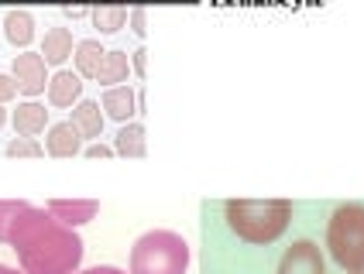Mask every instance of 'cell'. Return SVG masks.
Wrapping results in <instances>:
<instances>
[{
	"label": "cell",
	"mask_w": 364,
	"mask_h": 274,
	"mask_svg": "<svg viewBox=\"0 0 364 274\" xmlns=\"http://www.w3.org/2000/svg\"><path fill=\"white\" fill-rule=\"evenodd\" d=\"M18 79L7 76V72H0V103H11V99L18 97Z\"/></svg>",
	"instance_id": "cell-21"
},
{
	"label": "cell",
	"mask_w": 364,
	"mask_h": 274,
	"mask_svg": "<svg viewBox=\"0 0 364 274\" xmlns=\"http://www.w3.org/2000/svg\"><path fill=\"white\" fill-rule=\"evenodd\" d=\"M144 127L141 124H121V131H117V137H114V151L124 158H144L148 155V141H144Z\"/></svg>",
	"instance_id": "cell-16"
},
{
	"label": "cell",
	"mask_w": 364,
	"mask_h": 274,
	"mask_svg": "<svg viewBox=\"0 0 364 274\" xmlns=\"http://www.w3.org/2000/svg\"><path fill=\"white\" fill-rule=\"evenodd\" d=\"M90 18H93V24L100 28V35H117L124 24H127V7L124 4H97L93 11H90Z\"/></svg>",
	"instance_id": "cell-18"
},
{
	"label": "cell",
	"mask_w": 364,
	"mask_h": 274,
	"mask_svg": "<svg viewBox=\"0 0 364 274\" xmlns=\"http://www.w3.org/2000/svg\"><path fill=\"white\" fill-rule=\"evenodd\" d=\"M11 76L18 79V89L24 97H38L48 89V62L41 59V52H21L14 55V65H11Z\"/></svg>",
	"instance_id": "cell-5"
},
{
	"label": "cell",
	"mask_w": 364,
	"mask_h": 274,
	"mask_svg": "<svg viewBox=\"0 0 364 274\" xmlns=\"http://www.w3.org/2000/svg\"><path fill=\"white\" fill-rule=\"evenodd\" d=\"M127 76H131V59H127V52H107L100 72H97V82L110 89V86L127 82Z\"/></svg>",
	"instance_id": "cell-17"
},
{
	"label": "cell",
	"mask_w": 364,
	"mask_h": 274,
	"mask_svg": "<svg viewBox=\"0 0 364 274\" xmlns=\"http://www.w3.org/2000/svg\"><path fill=\"white\" fill-rule=\"evenodd\" d=\"M45 209L55 216L59 223H65V226L76 230V226L90 223L93 216L100 213V202H97V199H52Z\"/></svg>",
	"instance_id": "cell-7"
},
{
	"label": "cell",
	"mask_w": 364,
	"mask_h": 274,
	"mask_svg": "<svg viewBox=\"0 0 364 274\" xmlns=\"http://www.w3.org/2000/svg\"><path fill=\"white\" fill-rule=\"evenodd\" d=\"M73 52H76V45H73V31L69 28H48L45 31V41H41V59L48 62V65H62L65 59H73Z\"/></svg>",
	"instance_id": "cell-11"
},
{
	"label": "cell",
	"mask_w": 364,
	"mask_h": 274,
	"mask_svg": "<svg viewBox=\"0 0 364 274\" xmlns=\"http://www.w3.org/2000/svg\"><path fill=\"white\" fill-rule=\"evenodd\" d=\"M131 24H134V35H144V31H148V28H144V7L131 11Z\"/></svg>",
	"instance_id": "cell-25"
},
{
	"label": "cell",
	"mask_w": 364,
	"mask_h": 274,
	"mask_svg": "<svg viewBox=\"0 0 364 274\" xmlns=\"http://www.w3.org/2000/svg\"><path fill=\"white\" fill-rule=\"evenodd\" d=\"M4 35L7 41L14 45V48H28L31 41H35V18H31V11H7L4 14Z\"/></svg>",
	"instance_id": "cell-14"
},
{
	"label": "cell",
	"mask_w": 364,
	"mask_h": 274,
	"mask_svg": "<svg viewBox=\"0 0 364 274\" xmlns=\"http://www.w3.org/2000/svg\"><path fill=\"white\" fill-rule=\"evenodd\" d=\"M103 45L97 38H82L76 41V52H73V62H76V72H80L82 79H97V72H100L103 65Z\"/></svg>",
	"instance_id": "cell-15"
},
{
	"label": "cell",
	"mask_w": 364,
	"mask_h": 274,
	"mask_svg": "<svg viewBox=\"0 0 364 274\" xmlns=\"http://www.w3.org/2000/svg\"><path fill=\"white\" fill-rule=\"evenodd\" d=\"M76 274H127V271L114 268V264H97V268H86V271H76Z\"/></svg>",
	"instance_id": "cell-23"
},
{
	"label": "cell",
	"mask_w": 364,
	"mask_h": 274,
	"mask_svg": "<svg viewBox=\"0 0 364 274\" xmlns=\"http://www.w3.org/2000/svg\"><path fill=\"white\" fill-rule=\"evenodd\" d=\"M223 216H227V226L244 243L268 247L289 230L292 206L285 199H227Z\"/></svg>",
	"instance_id": "cell-2"
},
{
	"label": "cell",
	"mask_w": 364,
	"mask_h": 274,
	"mask_svg": "<svg viewBox=\"0 0 364 274\" xmlns=\"http://www.w3.org/2000/svg\"><path fill=\"white\" fill-rule=\"evenodd\" d=\"M7 155L11 158H41L45 148H41L35 137H14V141H7Z\"/></svg>",
	"instance_id": "cell-20"
},
{
	"label": "cell",
	"mask_w": 364,
	"mask_h": 274,
	"mask_svg": "<svg viewBox=\"0 0 364 274\" xmlns=\"http://www.w3.org/2000/svg\"><path fill=\"white\" fill-rule=\"evenodd\" d=\"M45 127H48V110L41 103H35V99L18 103V110H14V131H18V137H38L45 134Z\"/></svg>",
	"instance_id": "cell-12"
},
{
	"label": "cell",
	"mask_w": 364,
	"mask_h": 274,
	"mask_svg": "<svg viewBox=\"0 0 364 274\" xmlns=\"http://www.w3.org/2000/svg\"><path fill=\"white\" fill-rule=\"evenodd\" d=\"M350 274H364V268H358V271H350Z\"/></svg>",
	"instance_id": "cell-29"
},
{
	"label": "cell",
	"mask_w": 364,
	"mask_h": 274,
	"mask_svg": "<svg viewBox=\"0 0 364 274\" xmlns=\"http://www.w3.org/2000/svg\"><path fill=\"white\" fill-rule=\"evenodd\" d=\"M48 103L52 106H59V110H65V106H73V103H80L82 97V76L80 72H69V69H59L55 76L48 79Z\"/></svg>",
	"instance_id": "cell-9"
},
{
	"label": "cell",
	"mask_w": 364,
	"mask_h": 274,
	"mask_svg": "<svg viewBox=\"0 0 364 274\" xmlns=\"http://www.w3.org/2000/svg\"><path fill=\"white\" fill-rule=\"evenodd\" d=\"M7 124V110H4V103H0V127Z\"/></svg>",
	"instance_id": "cell-28"
},
{
	"label": "cell",
	"mask_w": 364,
	"mask_h": 274,
	"mask_svg": "<svg viewBox=\"0 0 364 274\" xmlns=\"http://www.w3.org/2000/svg\"><path fill=\"white\" fill-rule=\"evenodd\" d=\"M11 251L18 254V264L24 274H76L82 261V240L73 226L59 223L48 209L28 206L14 219Z\"/></svg>",
	"instance_id": "cell-1"
},
{
	"label": "cell",
	"mask_w": 364,
	"mask_h": 274,
	"mask_svg": "<svg viewBox=\"0 0 364 274\" xmlns=\"http://www.w3.org/2000/svg\"><path fill=\"white\" fill-rule=\"evenodd\" d=\"M0 274H24V271H18V268H7V264H0Z\"/></svg>",
	"instance_id": "cell-27"
},
{
	"label": "cell",
	"mask_w": 364,
	"mask_h": 274,
	"mask_svg": "<svg viewBox=\"0 0 364 274\" xmlns=\"http://www.w3.org/2000/svg\"><path fill=\"white\" fill-rule=\"evenodd\" d=\"M189 243L172 230H148L131 247V274H186Z\"/></svg>",
	"instance_id": "cell-3"
},
{
	"label": "cell",
	"mask_w": 364,
	"mask_h": 274,
	"mask_svg": "<svg viewBox=\"0 0 364 274\" xmlns=\"http://www.w3.org/2000/svg\"><path fill=\"white\" fill-rule=\"evenodd\" d=\"M82 151V134L73 127V120H62V124H52L48 127V137H45V155L52 158H73Z\"/></svg>",
	"instance_id": "cell-8"
},
{
	"label": "cell",
	"mask_w": 364,
	"mask_h": 274,
	"mask_svg": "<svg viewBox=\"0 0 364 274\" xmlns=\"http://www.w3.org/2000/svg\"><path fill=\"white\" fill-rule=\"evenodd\" d=\"M103 106L97 99H80L73 106V127L82 134V141H93V137L103 134Z\"/></svg>",
	"instance_id": "cell-13"
},
{
	"label": "cell",
	"mask_w": 364,
	"mask_h": 274,
	"mask_svg": "<svg viewBox=\"0 0 364 274\" xmlns=\"http://www.w3.org/2000/svg\"><path fill=\"white\" fill-rule=\"evenodd\" d=\"M275 274H326L320 243L316 240H296L292 247H285Z\"/></svg>",
	"instance_id": "cell-6"
},
{
	"label": "cell",
	"mask_w": 364,
	"mask_h": 274,
	"mask_svg": "<svg viewBox=\"0 0 364 274\" xmlns=\"http://www.w3.org/2000/svg\"><path fill=\"white\" fill-rule=\"evenodd\" d=\"M62 11H65L69 18H86V14H90V11H86V0H65Z\"/></svg>",
	"instance_id": "cell-22"
},
{
	"label": "cell",
	"mask_w": 364,
	"mask_h": 274,
	"mask_svg": "<svg viewBox=\"0 0 364 274\" xmlns=\"http://www.w3.org/2000/svg\"><path fill=\"white\" fill-rule=\"evenodd\" d=\"M326 251L337 268L347 274L364 268V206L361 202H344L337 206L330 223H326Z\"/></svg>",
	"instance_id": "cell-4"
},
{
	"label": "cell",
	"mask_w": 364,
	"mask_h": 274,
	"mask_svg": "<svg viewBox=\"0 0 364 274\" xmlns=\"http://www.w3.org/2000/svg\"><path fill=\"white\" fill-rule=\"evenodd\" d=\"M144 65H148V52H134V72L144 76Z\"/></svg>",
	"instance_id": "cell-26"
},
{
	"label": "cell",
	"mask_w": 364,
	"mask_h": 274,
	"mask_svg": "<svg viewBox=\"0 0 364 274\" xmlns=\"http://www.w3.org/2000/svg\"><path fill=\"white\" fill-rule=\"evenodd\" d=\"M103 110H107V117L117 120V124H127V120L138 114V97H134V89L121 82V86H110L107 93H103Z\"/></svg>",
	"instance_id": "cell-10"
},
{
	"label": "cell",
	"mask_w": 364,
	"mask_h": 274,
	"mask_svg": "<svg viewBox=\"0 0 364 274\" xmlns=\"http://www.w3.org/2000/svg\"><path fill=\"white\" fill-rule=\"evenodd\" d=\"M28 209V202H14V199H0V243H7V236H11V226H14V219Z\"/></svg>",
	"instance_id": "cell-19"
},
{
	"label": "cell",
	"mask_w": 364,
	"mask_h": 274,
	"mask_svg": "<svg viewBox=\"0 0 364 274\" xmlns=\"http://www.w3.org/2000/svg\"><path fill=\"white\" fill-rule=\"evenodd\" d=\"M86 155L90 158H110V155H117V151H114V148H107V144H90V148H86Z\"/></svg>",
	"instance_id": "cell-24"
}]
</instances>
